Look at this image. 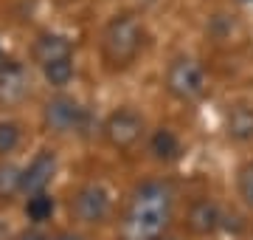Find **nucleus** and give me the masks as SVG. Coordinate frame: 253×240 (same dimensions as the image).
I'll return each mask as SVG.
<instances>
[{
	"label": "nucleus",
	"instance_id": "20e7f679",
	"mask_svg": "<svg viewBox=\"0 0 253 240\" xmlns=\"http://www.w3.org/2000/svg\"><path fill=\"white\" fill-rule=\"evenodd\" d=\"M90 119H93L90 113L71 96H54L42 108V121L54 133H84Z\"/></svg>",
	"mask_w": 253,
	"mask_h": 240
},
{
	"label": "nucleus",
	"instance_id": "2eb2a0df",
	"mask_svg": "<svg viewBox=\"0 0 253 240\" xmlns=\"http://www.w3.org/2000/svg\"><path fill=\"white\" fill-rule=\"evenodd\" d=\"M26 215L31 221L42 223L54 215V198L48 192H37V195H28V203H26Z\"/></svg>",
	"mask_w": 253,
	"mask_h": 240
},
{
	"label": "nucleus",
	"instance_id": "39448f33",
	"mask_svg": "<svg viewBox=\"0 0 253 240\" xmlns=\"http://www.w3.org/2000/svg\"><path fill=\"white\" fill-rule=\"evenodd\" d=\"M101 133H104V139L116 150H129L144 139L146 124H144V116L138 111H132V108H118V111H113L104 119Z\"/></svg>",
	"mask_w": 253,
	"mask_h": 240
},
{
	"label": "nucleus",
	"instance_id": "aec40b11",
	"mask_svg": "<svg viewBox=\"0 0 253 240\" xmlns=\"http://www.w3.org/2000/svg\"><path fill=\"white\" fill-rule=\"evenodd\" d=\"M6 62H9V60H6V54H3V48H0V71L6 68Z\"/></svg>",
	"mask_w": 253,
	"mask_h": 240
},
{
	"label": "nucleus",
	"instance_id": "0eeeda50",
	"mask_svg": "<svg viewBox=\"0 0 253 240\" xmlns=\"http://www.w3.org/2000/svg\"><path fill=\"white\" fill-rule=\"evenodd\" d=\"M54 176H56V156L51 150H42L28 164V170H23V192L26 195L45 192L51 186V181H54Z\"/></svg>",
	"mask_w": 253,
	"mask_h": 240
},
{
	"label": "nucleus",
	"instance_id": "6ab92c4d",
	"mask_svg": "<svg viewBox=\"0 0 253 240\" xmlns=\"http://www.w3.org/2000/svg\"><path fill=\"white\" fill-rule=\"evenodd\" d=\"M17 240H48L45 235H40V232H26V235H20Z\"/></svg>",
	"mask_w": 253,
	"mask_h": 240
},
{
	"label": "nucleus",
	"instance_id": "f8f14e48",
	"mask_svg": "<svg viewBox=\"0 0 253 240\" xmlns=\"http://www.w3.org/2000/svg\"><path fill=\"white\" fill-rule=\"evenodd\" d=\"M149 153H152L158 161H163V164L177 161V158H180V153H183L180 139H177L169 127H158L152 136H149Z\"/></svg>",
	"mask_w": 253,
	"mask_h": 240
},
{
	"label": "nucleus",
	"instance_id": "7ed1b4c3",
	"mask_svg": "<svg viewBox=\"0 0 253 240\" xmlns=\"http://www.w3.org/2000/svg\"><path fill=\"white\" fill-rule=\"evenodd\" d=\"M208 88L206 71L191 57H174L166 68V91L177 102H197Z\"/></svg>",
	"mask_w": 253,
	"mask_h": 240
},
{
	"label": "nucleus",
	"instance_id": "423d86ee",
	"mask_svg": "<svg viewBox=\"0 0 253 240\" xmlns=\"http://www.w3.org/2000/svg\"><path fill=\"white\" fill-rule=\"evenodd\" d=\"M110 209H113V201L101 184H84L71 201L73 218L82 223H104L110 218Z\"/></svg>",
	"mask_w": 253,
	"mask_h": 240
},
{
	"label": "nucleus",
	"instance_id": "4be33fe9",
	"mask_svg": "<svg viewBox=\"0 0 253 240\" xmlns=\"http://www.w3.org/2000/svg\"><path fill=\"white\" fill-rule=\"evenodd\" d=\"M245 3H251V0H245Z\"/></svg>",
	"mask_w": 253,
	"mask_h": 240
},
{
	"label": "nucleus",
	"instance_id": "6e6552de",
	"mask_svg": "<svg viewBox=\"0 0 253 240\" xmlns=\"http://www.w3.org/2000/svg\"><path fill=\"white\" fill-rule=\"evenodd\" d=\"M222 212H219V206L214 201H208V198H200V201L191 203L189 209V218H186V223H189V229L194 232V235H200V238H208V235H214V232L222 226Z\"/></svg>",
	"mask_w": 253,
	"mask_h": 240
},
{
	"label": "nucleus",
	"instance_id": "412c9836",
	"mask_svg": "<svg viewBox=\"0 0 253 240\" xmlns=\"http://www.w3.org/2000/svg\"><path fill=\"white\" fill-rule=\"evenodd\" d=\"M158 240H174V238H163V235H161V238H158Z\"/></svg>",
	"mask_w": 253,
	"mask_h": 240
},
{
	"label": "nucleus",
	"instance_id": "f257e3e1",
	"mask_svg": "<svg viewBox=\"0 0 253 240\" xmlns=\"http://www.w3.org/2000/svg\"><path fill=\"white\" fill-rule=\"evenodd\" d=\"M174 192L166 181H144L126 203L118 240H158L172 221Z\"/></svg>",
	"mask_w": 253,
	"mask_h": 240
},
{
	"label": "nucleus",
	"instance_id": "f03ea898",
	"mask_svg": "<svg viewBox=\"0 0 253 240\" xmlns=\"http://www.w3.org/2000/svg\"><path fill=\"white\" fill-rule=\"evenodd\" d=\"M141 48H144V23L138 20V14L132 11L113 14L101 31V57L110 71L132 65Z\"/></svg>",
	"mask_w": 253,
	"mask_h": 240
},
{
	"label": "nucleus",
	"instance_id": "ddd939ff",
	"mask_svg": "<svg viewBox=\"0 0 253 240\" xmlns=\"http://www.w3.org/2000/svg\"><path fill=\"white\" fill-rule=\"evenodd\" d=\"M17 192H23V173L14 164L0 167V201H11Z\"/></svg>",
	"mask_w": 253,
	"mask_h": 240
},
{
	"label": "nucleus",
	"instance_id": "a211bd4d",
	"mask_svg": "<svg viewBox=\"0 0 253 240\" xmlns=\"http://www.w3.org/2000/svg\"><path fill=\"white\" fill-rule=\"evenodd\" d=\"M54 240H84L82 235H76V232H59Z\"/></svg>",
	"mask_w": 253,
	"mask_h": 240
},
{
	"label": "nucleus",
	"instance_id": "f3484780",
	"mask_svg": "<svg viewBox=\"0 0 253 240\" xmlns=\"http://www.w3.org/2000/svg\"><path fill=\"white\" fill-rule=\"evenodd\" d=\"M20 144V124L17 121H0V156H6Z\"/></svg>",
	"mask_w": 253,
	"mask_h": 240
},
{
	"label": "nucleus",
	"instance_id": "1a4fd4ad",
	"mask_svg": "<svg viewBox=\"0 0 253 240\" xmlns=\"http://www.w3.org/2000/svg\"><path fill=\"white\" fill-rule=\"evenodd\" d=\"M31 57H34V62L42 68L48 62H56V60H68L73 57V48H71V40L62 37V34H40L34 40V46H31Z\"/></svg>",
	"mask_w": 253,
	"mask_h": 240
},
{
	"label": "nucleus",
	"instance_id": "dca6fc26",
	"mask_svg": "<svg viewBox=\"0 0 253 240\" xmlns=\"http://www.w3.org/2000/svg\"><path fill=\"white\" fill-rule=\"evenodd\" d=\"M236 192H239L245 206L253 212V161L239 167V173H236Z\"/></svg>",
	"mask_w": 253,
	"mask_h": 240
},
{
	"label": "nucleus",
	"instance_id": "9b49d317",
	"mask_svg": "<svg viewBox=\"0 0 253 240\" xmlns=\"http://www.w3.org/2000/svg\"><path fill=\"white\" fill-rule=\"evenodd\" d=\"M225 133L228 139L239 141H253V108L251 105H245V102H236L231 105L225 113Z\"/></svg>",
	"mask_w": 253,
	"mask_h": 240
},
{
	"label": "nucleus",
	"instance_id": "4468645a",
	"mask_svg": "<svg viewBox=\"0 0 253 240\" xmlns=\"http://www.w3.org/2000/svg\"><path fill=\"white\" fill-rule=\"evenodd\" d=\"M42 74H45V79L54 85V88H65V85L73 79V57L42 65Z\"/></svg>",
	"mask_w": 253,
	"mask_h": 240
},
{
	"label": "nucleus",
	"instance_id": "9d476101",
	"mask_svg": "<svg viewBox=\"0 0 253 240\" xmlns=\"http://www.w3.org/2000/svg\"><path fill=\"white\" fill-rule=\"evenodd\" d=\"M28 93V74L26 68L17 62H6L0 71V102L3 105H14Z\"/></svg>",
	"mask_w": 253,
	"mask_h": 240
}]
</instances>
